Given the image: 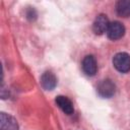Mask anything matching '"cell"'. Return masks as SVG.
Returning a JSON list of instances; mask_svg holds the SVG:
<instances>
[{
    "mask_svg": "<svg viewBox=\"0 0 130 130\" xmlns=\"http://www.w3.org/2000/svg\"><path fill=\"white\" fill-rule=\"evenodd\" d=\"M57 106L67 115H71L74 112V108H73V104L71 103V101L64 95H58L55 100Z\"/></svg>",
    "mask_w": 130,
    "mask_h": 130,
    "instance_id": "obj_8",
    "label": "cell"
},
{
    "mask_svg": "<svg viewBox=\"0 0 130 130\" xmlns=\"http://www.w3.org/2000/svg\"><path fill=\"white\" fill-rule=\"evenodd\" d=\"M96 89L102 98H111L115 94L116 85L111 79H104L99 83Z\"/></svg>",
    "mask_w": 130,
    "mask_h": 130,
    "instance_id": "obj_2",
    "label": "cell"
},
{
    "mask_svg": "<svg viewBox=\"0 0 130 130\" xmlns=\"http://www.w3.org/2000/svg\"><path fill=\"white\" fill-rule=\"evenodd\" d=\"M26 16L29 18V19H35L37 17V13H36V10L34 8H30L27 12H26Z\"/></svg>",
    "mask_w": 130,
    "mask_h": 130,
    "instance_id": "obj_10",
    "label": "cell"
},
{
    "mask_svg": "<svg viewBox=\"0 0 130 130\" xmlns=\"http://www.w3.org/2000/svg\"><path fill=\"white\" fill-rule=\"evenodd\" d=\"M0 130H18V123L14 117L9 114H0Z\"/></svg>",
    "mask_w": 130,
    "mask_h": 130,
    "instance_id": "obj_5",
    "label": "cell"
},
{
    "mask_svg": "<svg viewBox=\"0 0 130 130\" xmlns=\"http://www.w3.org/2000/svg\"><path fill=\"white\" fill-rule=\"evenodd\" d=\"M41 84L44 89L52 90L57 85V78L51 71H46L41 76Z\"/></svg>",
    "mask_w": 130,
    "mask_h": 130,
    "instance_id": "obj_7",
    "label": "cell"
},
{
    "mask_svg": "<svg viewBox=\"0 0 130 130\" xmlns=\"http://www.w3.org/2000/svg\"><path fill=\"white\" fill-rule=\"evenodd\" d=\"M116 11L122 17L130 16V0H120L116 3Z\"/></svg>",
    "mask_w": 130,
    "mask_h": 130,
    "instance_id": "obj_9",
    "label": "cell"
},
{
    "mask_svg": "<svg viewBox=\"0 0 130 130\" xmlns=\"http://www.w3.org/2000/svg\"><path fill=\"white\" fill-rule=\"evenodd\" d=\"M110 25V21L109 18L107 17L106 14H99L92 24V30L95 35H103L105 32H107L108 27Z\"/></svg>",
    "mask_w": 130,
    "mask_h": 130,
    "instance_id": "obj_3",
    "label": "cell"
},
{
    "mask_svg": "<svg viewBox=\"0 0 130 130\" xmlns=\"http://www.w3.org/2000/svg\"><path fill=\"white\" fill-rule=\"evenodd\" d=\"M113 65L118 71L122 73L129 72L130 71V55L125 52L116 54L113 58Z\"/></svg>",
    "mask_w": 130,
    "mask_h": 130,
    "instance_id": "obj_1",
    "label": "cell"
},
{
    "mask_svg": "<svg viewBox=\"0 0 130 130\" xmlns=\"http://www.w3.org/2000/svg\"><path fill=\"white\" fill-rule=\"evenodd\" d=\"M124 35H125V26L121 22L119 21L110 22V25L107 30V36L109 37V39L116 41L121 39Z\"/></svg>",
    "mask_w": 130,
    "mask_h": 130,
    "instance_id": "obj_4",
    "label": "cell"
},
{
    "mask_svg": "<svg viewBox=\"0 0 130 130\" xmlns=\"http://www.w3.org/2000/svg\"><path fill=\"white\" fill-rule=\"evenodd\" d=\"M82 70L88 76H93L98 71L96 60L92 55H87L82 60Z\"/></svg>",
    "mask_w": 130,
    "mask_h": 130,
    "instance_id": "obj_6",
    "label": "cell"
}]
</instances>
